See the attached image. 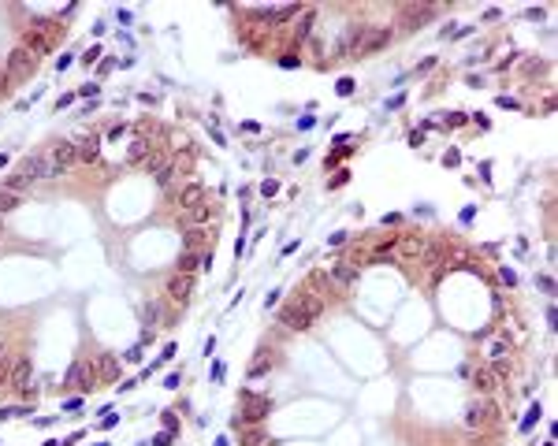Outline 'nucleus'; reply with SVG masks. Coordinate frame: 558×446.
I'll return each mask as SVG.
<instances>
[{
  "label": "nucleus",
  "mask_w": 558,
  "mask_h": 446,
  "mask_svg": "<svg viewBox=\"0 0 558 446\" xmlns=\"http://www.w3.org/2000/svg\"><path fill=\"white\" fill-rule=\"evenodd\" d=\"M320 313H324V298L301 294V298H294L290 305H283L279 320H283V327H290V331H309V327L320 320Z\"/></svg>",
  "instance_id": "1"
},
{
  "label": "nucleus",
  "mask_w": 558,
  "mask_h": 446,
  "mask_svg": "<svg viewBox=\"0 0 558 446\" xmlns=\"http://www.w3.org/2000/svg\"><path fill=\"white\" fill-rule=\"evenodd\" d=\"M8 383L19 390V398H38V390H34V361L30 357H15L12 361V372H8Z\"/></svg>",
  "instance_id": "2"
},
{
  "label": "nucleus",
  "mask_w": 558,
  "mask_h": 446,
  "mask_svg": "<svg viewBox=\"0 0 558 446\" xmlns=\"http://www.w3.org/2000/svg\"><path fill=\"white\" fill-rule=\"evenodd\" d=\"M268 413H272V398H268V394H253V390H242V421H246V424H261Z\"/></svg>",
  "instance_id": "3"
},
{
  "label": "nucleus",
  "mask_w": 558,
  "mask_h": 446,
  "mask_svg": "<svg viewBox=\"0 0 558 446\" xmlns=\"http://www.w3.org/2000/svg\"><path fill=\"white\" fill-rule=\"evenodd\" d=\"M465 427H484V424H491V421H499V405L491 402V398H480V402H469L465 405Z\"/></svg>",
  "instance_id": "4"
},
{
  "label": "nucleus",
  "mask_w": 558,
  "mask_h": 446,
  "mask_svg": "<svg viewBox=\"0 0 558 446\" xmlns=\"http://www.w3.org/2000/svg\"><path fill=\"white\" fill-rule=\"evenodd\" d=\"M15 175H19L26 186H30V183H41V179H52L49 157H26V160H19V168H15Z\"/></svg>",
  "instance_id": "5"
},
{
  "label": "nucleus",
  "mask_w": 558,
  "mask_h": 446,
  "mask_svg": "<svg viewBox=\"0 0 558 446\" xmlns=\"http://www.w3.org/2000/svg\"><path fill=\"white\" fill-rule=\"evenodd\" d=\"M34 67H38V56H34L30 49H15L12 56H8V67H4V75L8 78H26V75H34Z\"/></svg>",
  "instance_id": "6"
},
{
  "label": "nucleus",
  "mask_w": 558,
  "mask_h": 446,
  "mask_svg": "<svg viewBox=\"0 0 558 446\" xmlns=\"http://www.w3.org/2000/svg\"><path fill=\"white\" fill-rule=\"evenodd\" d=\"M67 387H75V390H94V383H97V372H94V361H75L71 365V372H67V379H63Z\"/></svg>",
  "instance_id": "7"
},
{
  "label": "nucleus",
  "mask_w": 558,
  "mask_h": 446,
  "mask_svg": "<svg viewBox=\"0 0 558 446\" xmlns=\"http://www.w3.org/2000/svg\"><path fill=\"white\" fill-rule=\"evenodd\" d=\"M52 34H56L52 26H38V30H26L23 49H30L34 56H49V52H52V45H56V41H52Z\"/></svg>",
  "instance_id": "8"
},
{
  "label": "nucleus",
  "mask_w": 558,
  "mask_h": 446,
  "mask_svg": "<svg viewBox=\"0 0 558 446\" xmlns=\"http://www.w3.org/2000/svg\"><path fill=\"white\" fill-rule=\"evenodd\" d=\"M75 160H78V153H75V145H71V142H56V145H52V153H49V168H52V175L67 171Z\"/></svg>",
  "instance_id": "9"
},
{
  "label": "nucleus",
  "mask_w": 558,
  "mask_h": 446,
  "mask_svg": "<svg viewBox=\"0 0 558 446\" xmlns=\"http://www.w3.org/2000/svg\"><path fill=\"white\" fill-rule=\"evenodd\" d=\"M213 234H216V227H208V223L190 227V231L182 234V245H186L190 253H205V245H213Z\"/></svg>",
  "instance_id": "10"
},
{
  "label": "nucleus",
  "mask_w": 558,
  "mask_h": 446,
  "mask_svg": "<svg viewBox=\"0 0 558 446\" xmlns=\"http://www.w3.org/2000/svg\"><path fill=\"white\" fill-rule=\"evenodd\" d=\"M190 294H194V276H179V271H175V276L168 279V298L175 305H186Z\"/></svg>",
  "instance_id": "11"
},
{
  "label": "nucleus",
  "mask_w": 558,
  "mask_h": 446,
  "mask_svg": "<svg viewBox=\"0 0 558 446\" xmlns=\"http://www.w3.org/2000/svg\"><path fill=\"white\" fill-rule=\"evenodd\" d=\"M473 387H477V394L491 398V394L499 390V372L491 368V365H480L477 372H473Z\"/></svg>",
  "instance_id": "12"
},
{
  "label": "nucleus",
  "mask_w": 558,
  "mask_h": 446,
  "mask_svg": "<svg viewBox=\"0 0 558 446\" xmlns=\"http://www.w3.org/2000/svg\"><path fill=\"white\" fill-rule=\"evenodd\" d=\"M175 205L182 208V212H194L197 205H205V190H201L197 183H186V186H182L179 194H175Z\"/></svg>",
  "instance_id": "13"
},
{
  "label": "nucleus",
  "mask_w": 558,
  "mask_h": 446,
  "mask_svg": "<svg viewBox=\"0 0 558 446\" xmlns=\"http://www.w3.org/2000/svg\"><path fill=\"white\" fill-rule=\"evenodd\" d=\"M383 45H391V30L387 26H369V30H365V41H361V52H376Z\"/></svg>",
  "instance_id": "14"
},
{
  "label": "nucleus",
  "mask_w": 558,
  "mask_h": 446,
  "mask_svg": "<svg viewBox=\"0 0 558 446\" xmlns=\"http://www.w3.org/2000/svg\"><path fill=\"white\" fill-rule=\"evenodd\" d=\"M432 8H402V15H398V26L402 30H414V26H420V23H428L432 19Z\"/></svg>",
  "instance_id": "15"
},
{
  "label": "nucleus",
  "mask_w": 558,
  "mask_h": 446,
  "mask_svg": "<svg viewBox=\"0 0 558 446\" xmlns=\"http://www.w3.org/2000/svg\"><path fill=\"white\" fill-rule=\"evenodd\" d=\"M197 264H213V253H190V249H182V257H179V276H194Z\"/></svg>",
  "instance_id": "16"
},
{
  "label": "nucleus",
  "mask_w": 558,
  "mask_h": 446,
  "mask_svg": "<svg viewBox=\"0 0 558 446\" xmlns=\"http://www.w3.org/2000/svg\"><path fill=\"white\" fill-rule=\"evenodd\" d=\"M365 30H369V26H350V30H346V38H343V45H339L343 56H354V52H361Z\"/></svg>",
  "instance_id": "17"
},
{
  "label": "nucleus",
  "mask_w": 558,
  "mask_h": 446,
  "mask_svg": "<svg viewBox=\"0 0 558 446\" xmlns=\"http://www.w3.org/2000/svg\"><path fill=\"white\" fill-rule=\"evenodd\" d=\"M94 372H97V379H116V357H112V353L94 357Z\"/></svg>",
  "instance_id": "18"
},
{
  "label": "nucleus",
  "mask_w": 558,
  "mask_h": 446,
  "mask_svg": "<svg viewBox=\"0 0 558 446\" xmlns=\"http://www.w3.org/2000/svg\"><path fill=\"white\" fill-rule=\"evenodd\" d=\"M354 279H358V268H354L350 260H343V264H335V268H332V283L346 287V283H354Z\"/></svg>",
  "instance_id": "19"
},
{
  "label": "nucleus",
  "mask_w": 558,
  "mask_h": 446,
  "mask_svg": "<svg viewBox=\"0 0 558 446\" xmlns=\"http://www.w3.org/2000/svg\"><path fill=\"white\" fill-rule=\"evenodd\" d=\"M268 372H272V353L268 350H257V361L250 365V376L261 379V376H268Z\"/></svg>",
  "instance_id": "20"
},
{
  "label": "nucleus",
  "mask_w": 558,
  "mask_h": 446,
  "mask_svg": "<svg viewBox=\"0 0 558 446\" xmlns=\"http://www.w3.org/2000/svg\"><path fill=\"white\" fill-rule=\"evenodd\" d=\"M75 153H78V160H97L100 157V138H86Z\"/></svg>",
  "instance_id": "21"
},
{
  "label": "nucleus",
  "mask_w": 558,
  "mask_h": 446,
  "mask_svg": "<svg viewBox=\"0 0 558 446\" xmlns=\"http://www.w3.org/2000/svg\"><path fill=\"white\" fill-rule=\"evenodd\" d=\"M23 205V194H12V190H0V216L4 212H15Z\"/></svg>",
  "instance_id": "22"
},
{
  "label": "nucleus",
  "mask_w": 558,
  "mask_h": 446,
  "mask_svg": "<svg viewBox=\"0 0 558 446\" xmlns=\"http://www.w3.org/2000/svg\"><path fill=\"white\" fill-rule=\"evenodd\" d=\"M175 171H179V160H168V164H164V168L157 171V183H160V186H171V183H175Z\"/></svg>",
  "instance_id": "23"
},
{
  "label": "nucleus",
  "mask_w": 558,
  "mask_h": 446,
  "mask_svg": "<svg viewBox=\"0 0 558 446\" xmlns=\"http://www.w3.org/2000/svg\"><path fill=\"white\" fill-rule=\"evenodd\" d=\"M425 249H428L425 238H406V242H402V253H406V257H420Z\"/></svg>",
  "instance_id": "24"
},
{
  "label": "nucleus",
  "mask_w": 558,
  "mask_h": 446,
  "mask_svg": "<svg viewBox=\"0 0 558 446\" xmlns=\"http://www.w3.org/2000/svg\"><path fill=\"white\" fill-rule=\"evenodd\" d=\"M127 157H131V160H145V157H149V142L134 138V145H131V153H127Z\"/></svg>",
  "instance_id": "25"
},
{
  "label": "nucleus",
  "mask_w": 558,
  "mask_h": 446,
  "mask_svg": "<svg viewBox=\"0 0 558 446\" xmlns=\"http://www.w3.org/2000/svg\"><path fill=\"white\" fill-rule=\"evenodd\" d=\"M309 26H313V12H301V26H294V38L298 41L309 38Z\"/></svg>",
  "instance_id": "26"
},
{
  "label": "nucleus",
  "mask_w": 558,
  "mask_h": 446,
  "mask_svg": "<svg viewBox=\"0 0 558 446\" xmlns=\"http://www.w3.org/2000/svg\"><path fill=\"white\" fill-rule=\"evenodd\" d=\"M127 134V123H116V126H108V142H120Z\"/></svg>",
  "instance_id": "27"
},
{
  "label": "nucleus",
  "mask_w": 558,
  "mask_h": 446,
  "mask_svg": "<svg viewBox=\"0 0 558 446\" xmlns=\"http://www.w3.org/2000/svg\"><path fill=\"white\" fill-rule=\"evenodd\" d=\"M261 439H264V435L257 432V427H250V432H246V443H250V446H257Z\"/></svg>",
  "instance_id": "28"
},
{
  "label": "nucleus",
  "mask_w": 558,
  "mask_h": 446,
  "mask_svg": "<svg viewBox=\"0 0 558 446\" xmlns=\"http://www.w3.org/2000/svg\"><path fill=\"white\" fill-rule=\"evenodd\" d=\"M533 421H539V405H533V409H528V421L521 424V427H533Z\"/></svg>",
  "instance_id": "29"
},
{
  "label": "nucleus",
  "mask_w": 558,
  "mask_h": 446,
  "mask_svg": "<svg viewBox=\"0 0 558 446\" xmlns=\"http://www.w3.org/2000/svg\"><path fill=\"white\" fill-rule=\"evenodd\" d=\"M8 372H12V365H8V361H0V387L8 383Z\"/></svg>",
  "instance_id": "30"
},
{
  "label": "nucleus",
  "mask_w": 558,
  "mask_h": 446,
  "mask_svg": "<svg viewBox=\"0 0 558 446\" xmlns=\"http://www.w3.org/2000/svg\"><path fill=\"white\" fill-rule=\"evenodd\" d=\"M8 86H12V78H8V75H4V71H0V97H4V93H8Z\"/></svg>",
  "instance_id": "31"
},
{
  "label": "nucleus",
  "mask_w": 558,
  "mask_h": 446,
  "mask_svg": "<svg viewBox=\"0 0 558 446\" xmlns=\"http://www.w3.org/2000/svg\"><path fill=\"white\" fill-rule=\"evenodd\" d=\"M0 361H8V350H4V342H0Z\"/></svg>",
  "instance_id": "32"
}]
</instances>
